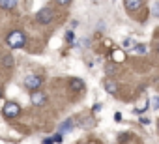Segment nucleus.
<instances>
[{
    "mask_svg": "<svg viewBox=\"0 0 159 144\" xmlns=\"http://www.w3.org/2000/svg\"><path fill=\"white\" fill-rule=\"evenodd\" d=\"M41 77H38V75H28V77H25V86L26 88H30V90H38L39 86H41Z\"/></svg>",
    "mask_w": 159,
    "mask_h": 144,
    "instance_id": "nucleus-4",
    "label": "nucleus"
},
{
    "mask_svg": "<svg viewBox=\"0 0 159 144\" xmlns=\"http://www.w3.org/2000/svg\"><path fill=\"white\" fill-rule=\"evenodd\" d=\"M152 109H159V96L152 99Z\"/></svg>",
    "mask_w": 159,
    "mask_h": 144,
    "instance_id": "nucleus-15",
    "label": "nucleus"
},
{
    "mask_svg": "<svg viewBox=\"0 0 159 144\" xmlns=\"http://www.w3.org/2000/svg\"><path fill=\"white\" fill-rule=\"evenodd\" d=\"M8 45H10V49H21V47H25V43H26V36L21 32V30H13L10 36H8Z\"/></svg>",
    "mask_w": 159,
    "mask_h": 144,
    "instance_id": "nucleus-1",
    "label": "nucleus"
},
{
    "mask_svg": "<svg viewBox=\"0 0 159 144\" xmlns=\"http://www.w3.org/2000/svg\"><path fill=\"white\" fill-rule=\"evenodd\" d=\"M116 88H118V86H116L114 81H107V83H105V90H107L109 94H116Z\"/></svg>",
    "mask_w": 159,
    "mask_h": 144,
    "instance_id": "nucleus-10",
    "label": "nucleus"
},
{
    "mask_svg": "<svg viewBox=\"0 0 159 144\" xmlns=\"http://www.w3.org/2000/svg\"><path fill=\"white\" fill-rule=\"evenodd\" d=\"M54 138V142H62V135H56V137H52Z\"/></svg>",
    "mask_w": 159,
    "mask_h": 144,
    "instance_id": "nucleus-22",
    "label": "nucleus"
},
{
    "mask_svg": "<svg viewBox=\"0 0 159 144\" xmlns=\"http://www.w3.org/2000/svg\"><path fill=\"white\" fill-rule=\"evenodd\" d=\"M32 105H36V107H39V105H45V101H47V96L43 94V92H32Z\"/></svg>",
    "mask_w": 159,
    "mask_h": 144,
    "instance_id": "nucleus-5",
    "label": "nucleus"
},
{
    "mask_svg": "<svg viewBox=\"0 0 159 144\" xmlns=\"http://www.w3.org/2000/svg\"><path fill=\"white\" fill-rule=\"evenodd\" d=\"M56 2H58V4H62V6H64V4H69V2H71V0H56Z\"/></svg>",
    "mask_w": 159,
    "mask_h": 144,
    "instance_id": "nucleus-20",
    "label": "nucleus"
},
{
    "mask_svg": "<svg viewBox=\"0 0 159 144\" xmlns=\"http://www.w3.org/2000/svg\"><path fill=\"white\" fill-rule=\"evenodd\" d=\"M2 64H4V67H11L13 65V56H4V60H2Z\"/></svg>",
    "mask_w": 159,
    "mask_h": 144,
    "instance_id": "nucleus-11",
    "label": "nucleus"
},
{
    "mask_svg": "<svg viewBox=\"0 0 159 144\" xmlns=\"http://www.w3.org/2000/svg\"><path fill=\"white\" fill-rule=\"evenodd\" d=\"M54 19V11L51 10V8H43V10H39V13H38V21L41 23V25H47V23H51Z\"/></svg>",
    "mask_w": 159,
    "mask_h": 144,
    "instance_id": "nucleus-3",
    "label": "nucleus"
},
{
    "mask_svg": "<svg viewBox=\"0 0 159 144\" xmlns=\"http://www.w3.org/2000/svg\"><path fill=\"white\" fill-rule=\"evenodd\" d=\"M2 112H4L6 118H17L21 114V107L17 103H6V107L2 109Z\"/></svg>",
    "mask_w": 159,
    "mask_h": 144,
    "instance_id": "nucleus-2",
    "label": "nucleus"
},
{
    "mask_svg": "<svg viewBox=\"0 0 159 144\" xmlns=\"http://www.w3.org/2000/svg\"><path fill=\"white\" fill-rule=\"evenodd\" d=\"M114 120H116V122H122V114H120V112H116V114H114Z\"/></svg>",
    "mask_w": 159,
    "mask_h": 144,
    "instance_id": "nucleus-19",
    "label": "nucleus"
},
{
    "mask_svg": "<svg viewBox=\"0 0 159 144\" xmlns=\"http://www.w3.org/2000/svg\"><path fill=\"white\" fill-rule=\"evenodd\" d=\"M153 15H155V17H159V2H157V4H155V8H153Z\"/></svg>",
    "mask_w": 159,
    "mask_h": 144,
    "instance_id": "nucleus-17",
    "label": "nucleus"
},
{
    "mask_svg": "<svg viewBox=\"0 0 159 144\" xmlns=\"http://www.w3.org/2000/svg\"><path fill=\"white\" fill-rule=\"evenodd\" d=\"M133 52H139V54H144V52H146V47H144V45H137V47H133Z\"/></svg>",
    "mask_w": 159,
    "mask_h": 144,
    "instance_id": "nucleus-13",
    "label": "nucleus"
},
{
    "mask_svg": "<svg viewBox=\"0 0 159 144\" xmlns=\"http://www.w3.org/2000/svg\"><path fill=\"white\" fill-rule=\"evenodd\" d=\"M112 58H114L116 62H122V60H124V52H120V51H114V54H112Z\"/></svg>",
    "mask_w": 159,
    "mask_h": 144,
    "instance_id": "nucleus-14",
    "label": "nucleus"
},
{
    "mask_svg": "<svg viewBox=\"0 0 159 144\" xmlns=\"http://www.w3.org/2000/svg\"><path fill=\"white\" fill-rule=\"evenodd\" d=\"M122 47H125V49H129V47H133V39H131V38H125V39L122 41Z\"/></svg>",
    "mask_w": 159,
    "mask_h": 144,
    "instance_id": "nucleus-12",
    "label": "nucleus"
},
{
    "mask_svg": "<svg viewBox=\"0 0 159 144\" xmlns=\"http://www.w3.org/2000/svg\"><path fill=\"white\" fill-rule=\"evenodd\" d=\"M94 144H96V142H94Z\"/></svg>",
    "mask_w": 159,
    "mask_h": 144,
    "instance_id": "nucleus-26",
    "label": "nucleus"
},
{
    "mask_svg": "<svg viewBox=\"0 0 159 144\" xmlns=\"http://www.w3.org/2000/svg\"><path fill=\"white\" fill-rule=\"evenodd\" d=\"M140 122H142V124H144V125H148V124H150V120H148V118H144V116H142V118H140Z\"/></svg>",
    "mask_w": 159,
    "mask_h": 144,
    "instance_id": "nucleus-21",
    "label": "nucleus"
},
{
    "mask_svg": "<svg viewBox=\"0 0 159 144\" xmlns=\"http://www.w3.org/2000/svg\"><path fill=\"white\" fill-rule=\"evenodd\" d=\"M66 39L71 43V41H73V32H67V34H66Z\"/></svg>",
    "mask_w": 159,
    "mask_h": 144,
    "instance_id": "nucleus-16",
    "label": "nucleus"
},
{
    "mask_svg": "<svg viewBox=\"0 0 159 144\" xmlns=\"http://www.w3.org/2000/svg\"><path fill=\"white\" fill-rule=\"evenodd\" d=\"M142 6V0H125V8L129 11H137Z\"/></svg>",
    "mask_w": 159,
    "mask_h": 144,
    "instance_id": "nucleus-6",
    "label": "nucleus"
},
{
    "mask_svg": "<svg viewBox=\"0 0 159 144\" xmlns=\"http://www.w3.org/2000/svg\"><path fill=\"white\" fill-rule=\"evenodd\" d=\"M43 144H54V138H43Z\"/></svg>",
    "mask_w": 159,
    "mask_h": 144,
    "instance_id": "nucleus-18",
    "label": "nucleus"
},
{
    "mask_svg": "<svg viewBox=\"0 0 159 144\" xmlns=\"http://www.w3.org/2000/svg\"><path fill=\"white\" fill-rule=\"evenodd\" d=\"M0 97H2V90H0Z\"/></svg>",
    "mask_w": 159,
    "mask_h": 144,
    "instance_id": "nucleus-24",
    "label": "nucleus"
},
{
    "mask_svg": "<svg viewBox=\"0 0 159 144\" xmlns=\"http://www.w3.org/2000/svg\"><path fill=\"white\" fill-rule=\"evenodd\" d=\"M17 6V0H0V8L2 10H13Z\"/></svg>",
    "mask_w": 159,
    "mask_h": 144,
    "instance_id": "nucleus-7",
    "label": "nucleus"
},
{
    "mask_svg": "<svg viewBox=\"0 0 159 144\" xmlns=\"http://www.w3.org/2000/svg\"><path fill=\"white\" fill-rule=\"evenodd\" d=\"M71 129H73V120H66V122L60 125L58 133H60V135H64V133H67V131H71Z\"/></svg>",
    "mask_w": 159,
    "mask_h": 144,
    "instance_id": "nucleus-8",
    "label": "nucleus"
},
{
    "mask_svg": "<svg viewBox=\"0 0 159 144\" xmlns=\"http://www.w3.org/2000/svg\"><path fill=\"white\" fill-rule=\"evenodd\" d=\"M69 86H71L73 90L79 92V90H83V88H84V83H83L81 79H71V81H69Z\"/></svg>",
    "mask_w": 159,
    "mask_h": 144,
    "instance_id": "nucleus-9",
    "label": "nucleus"
},
{
    "mask_svg": "<svg viewBox=\"0 0 159 144\" xmlns=\"http://www.w3.org/2000/svg\"><path fill=\"white\" fill-rule=\"evenodd\" d=\"M157 51H159V41H157Z\"/></svg>",
    "mask_w": 159,
    "mask_h": 144,
    "instance_id": "nucleus-23",
    "label": "nucleus"
},
{
    "mask_svg": "<svg viewBox=\"0 0 159 144\" xmlns=\"http://www.w3.org/2000/svg\"><path fill=\"white\" fill-rule=\"evenodd\" d=\"M157 127H159V122H157Z\"/></svg>",
    "mask_w": 159,
    "mask_h": 144,
    "instance_id": "nucleus-25",
    "label": "nucleus"
}]
</instances>
